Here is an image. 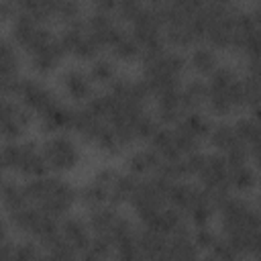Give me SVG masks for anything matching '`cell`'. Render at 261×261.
I'll use <instances>...</instances> for the list:
<instances>
[{"instance_id": "5b68a950", "label": "cell", "mask_w": 261, "mask_h": 261, "mask_svg": "<svg viewBox=\"0 0 261 261\" xmlns=\"http://www.w3.org/2000/svg\"><path fill=\"white\" fill-rule=\"evenodd\" d=\"M63 51L73 53L77 57H94L98 51V41L92 37V33L88 31L86 24H71L65 33L63 39L59 41Z\"/></svg>"}, {"instance_id": "8fae6325", "label": "cell", "mask_w": 261, "mask_h": 261, "mask_svg": "<svg viewBox=\"0 0 261 261\" xmlns=\"http://www.w3.org/2000/svg\"><path fill=\"white\" fill-rule=\"evenodd\" d=\"M0 198H2V204L8 212H14L18 208H22L24 204H29V198H27V192L24 188L16 186V184H6L0 188Z\"/></svg>"}, {"instance_id": "9a60e30c", "label": "cell", "mask_w": 261, "mask_h": 261, "mask_svg": "<svg viewBox=\"0 0 261 261\" xmlns=\"http://www.w3.org/2000/svg\"><path fill=\"white\" fill-rule=\"evenodd\" d=\"M192 65L200 73H212L216 69V57L210 49H196L192 55Z\"/></svg>"}, {"instance_id": "7a4b0ae2", "label": "cell", "mask_w": 261, "mask_h": 261, "mask_svg": "<svg viewBox=\"0 0 261 261\" xmlns=\"http://www.w3.org/2000/svg\"><path fill=\"white\" fill-rule=\"evenodd\" d=\"M0 165L16 169L22 175H33V177L43 175L47 169L43 153L33 149V145H6L0 151Z\"/></svg>"}, {"instance_id": "6da1fadb", "label": "cell", "mask_w": 261, "mask_h": 261, "mask_svg": "<svg viewBox=\"0 0 261 261\" xmlns=\"http://www.w3.org/2000/svg\"><path fill=\"white\" fill-rule=\"evenodd\" d=\"M29 202L47 214H61L73 202V190L61 179H35L24 188Z\"/></svg>"}, {"instance_id": "4fadbf2b", "label": "cell", "mask_w": 261, "mask_h": 261, "mask_svg": "<svg viewBox=\"0 0 261 261\" xmlns=\"http://www.w3.org/2000/svg\"><path fill=\"white\" fill-rule=\"evenodd\" d=\"M128 165H130V169L135 173H147V171H153V169H157L161 165V157L155 151H147L145 149V151H137L130 157Z\"/></svg>"}, {"instance_id": "30bf717a", "label": "cell", "mask_w": 261, "mask_h": 261, "mask_svg": "<svg viewBox=\"0 0 261 261\" xmlns=\"http://www.w3.org/2000/svg\"><path fill=\"white\" fill-rule=\"evenodd\" d=\"M41 118H43V124H45L47 128L55 130V128L73 126L75 112H73V110H69V108H63V106H59V104L55 102L53 106H49V108L41 114Z\"/></svg>"}, {"instance_id": "7c38bea8", "label": "cell", "mask_w": 261, "mask_h": 261, "mask_svg": "<svg viewBox=\"0 0 261 261\" xmlns=\"http://www.w3.org/2000/svg\"><path fill=\"white\" fill-rule=\"evenodd\" d=\"M108 47L112 49V53H114L118 59H130V57H135V55L139 53V45H137L135 37L126 35L124 31H120Z\"/></svg>"}, {"instance_id": "5bb4252c", "label": "cell", "mask_w": 261, "mask_h": 261, "mask_svg": "<svg viewBox=\"0 0 261 261\" xmlns=\"http://www.w3.org/2000/svg\"><path fill=\"white\" fill-rule=\"evenodd\" d=\"M237 137L241 139V143L245 147H251V149H257V143H259V128H257V122L251 120V118H245L241 120L237 126H232Z\"/></svg>"}, {"instance_id": "ba28073f", "label": "cell", "mask_w": 261, "mask_h": 261, "mask_svg": "<svg viewBox=\"0 0 261 261\" xmlns=\"http://www.w3.org/2000/svg\"><path fill=\"white\" fill-rule=\"evenodd\" d=\"M61 84H63V88L67 90V94H69L71 98H75V100H84V98H88V96L92 94L90 77H88L84 71H80V69H69V71H65L63 77H61Z\"/></svg>"}, {"instance_id": "2e32d148", "label": "cell", "mask_w": 261, "mask_h": 261, "mask_svg": "<svg viewBox=\"0 0 261 261\" xmlns=\"http://www.w3.org/2000/svg\"><path fill=\"white\" fill-rule=\"evenodd\" d=\"M92 75H94V80H98V82H110V80L114 77V67H112L108 61L100 59V61L94 63Z\"/></svg>"}, {"instance_id": "9c48e42d", "label": "cell", "mask_w": 261, "mask_h": 261, "mask_svg": "<svg viewBox=\"0 0 261 261\" xmlns=\"http://www.w3.org/2000/svg\"><path fill=\"white\" fill-rule=\"evenodd\" d=\"M63 230H61V237L75 249V253L77 251H86V247L90 245V234H88V228L84 226V222H80V220H75V218H69V220H65L63 222V226H61Z\"/></svg>"}, {"instance_id": "277c9868", "label": "cell", "mask_w": 261, "mask_h": 261, "mask_svg": "<svg viewBox=\"0 0 261 261\" xmlns=\"http://www.w3.org/2000/svg\"><path fill=\"white\" fill-rule=\"evenodd\" d=\"M12 31H14V39L18 41V45H22V47L29 51V55L35 53L37 49H41L43 45H47V43L53 39V37L39 24V20L33 18V16H29V14H20V16L16 18Z\"/></svg>"}, {"instance_id": "8992f818", "label": "cell", "mask_w": 261, "mask_h": 261, "mask_svg": "<svg viewBox=\"0 0 261 261\" xmlns=\"http://www.w3.org/2000/svg\"><path fill=\"white\" fill-rule=\"evenodd\" d=\"M31 122V116L24 108L0 100V133L6 137H18Z\"/></svg>"}, {"instance_id": "3957f363", "label": "cell", "mask_w": 261, "mask_h": 261, "mask_svg": "<svg viewBox=\"0 0 261 261\" xmlns=\"http://www.w3.org/2000/svg\"><path fill=\"white\" fill-rule=\"evenodd\" d=\"M43 159L47 167L57 171H67L77 163V149L67 137H53L43 145Z\"/></svg>"}, {"instance_id": "52a82bcc", "label": "cell", "mask_w": 261, "mask_h": 261, "mask_svg": "<svg viewBox=\"0 0 261 261\" xmlns=\"http://www.w3.org/2000/svg\"><path fill=\"white\" fill-rule=\"evenodd\" d=\"M16 94L22 98V102H24L29 108L37 110L39 114H43L49 106H53V104H55V100H53L51 92H49V90H45L41 84L31 82V80H22V82H18Z\"/></svg>"}]
</instances>
